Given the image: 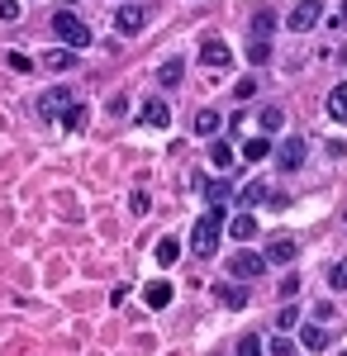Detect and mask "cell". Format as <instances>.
I'll list each match as a JSON object with an SVG mask.
<instances>
[{
    "label": "cell",
    "mask_w": 347,
    "mask_h": 356,
    "mask_svg": "<svg viewBox=\"0 0 347 356\" xmlns=\"http://www.w3.org/2000/svg\"><path fill=\"white\" fill-rule=\"evenodd\" d=\"M224 204H210V214H200V223H195V233H190V247H195V257L205 261V257H214L219 252V233H224Z\"/></svg>",
    "instance_id": "obj_1"
},
{
    "label": "cell",
    "mask_w": 347,
    "mask_h": 356,
    "mask_svg": "<svg viewBox=\"0 0 347 356\" xmlns=\"http://www.w3.org/2000/svg\"><path fill=\"white\" fill-rule=\"evenodd\" d=\"M53 33L67 43V48H86V43H91V29L81 24L72 10H57V15H53Z\"/></svg>",
    "instance_id": "obj_2"
},
{
    "label": "cell",
    "mask_w": 347,
    "mask_h": 356,
    "mask_svg": "<svg viewBox=\"0 0 347 356\" xmlns=\"http://www.w3.org/2000/svg\"><path fill=\"white\" fill-rule=\"evenodd\" d=\"M304 157H309L304 138H281V147H276V166H281V171H300Z\"/></svg>",
    "instance_id": "obj_3"
},
{
    "label": "cell",
    "mask_w": 347,
    "mask_h": 356,
    "mask_svg": "<svg viewBox=\"0 0 347 356\" xmlns=\"http://www.w3.org/2000/svg\"><path fill=\"white\" fill-rule=\"evenodd\" d=\"M262 271H267V261H262L257 252H233V257H229V275H233V280H257Z\"/></svg>",
    "instance_id": "obj_4"
},
{
    "label": "cell",
    "mask_w": 347,
    "mask_h": 356,
    "mask_svg": "<svg viewBox=\"0 0 347 356\" xmlns=\"http://www.w3.org/2000/svg\"><path fill=\"white\" fill-rule=\"evenodd\" d=\"M143 24H148V10H143V5H119V10H114V29H119L124 38L143 33Z\"/></svg>",
    "instance_id": "obj_5"
},
{
    "label": "cell",
    "mask_w": 347,
    "mask_h": 356,
    "mask_svg": "<svg viewBox=\"0 0 347 356\" xmlns=\"http://www.w3.org/2000/svg\"><path fill=\"white\" fill-rule=\"evenodd\" d=\"M314 24H323V5L319 0H300V5L291 10V29L295 33H309Z\"/></svg>",
    "instance_id": "obj_6"
},
{
    "label": "cell",
    "mask_w": 347,
    "mask_h": 356,
    "mask_svg": "<svg viewBox=\"0 0 347 356\" xmlns=\"http://www.w3.org/2000/svg\"><path fill=\"white\" fill-rule=\"evenodd\" d=\"M295 257H300L295 238H271V243H267V252H262V261H267V266H291Z\"/></svg>",
    "instance_id": "obj_7"
},
{
    "label": "cell",
    "mask_w": 347,
    "mask_h": 356,
    "mask_svg": "<svg viewBox=\"0 0 347 356\" xmlns=\"http://www.w3.org/2000/svg\"><path fill=\"white\" fill-rule=\"evenodd\" d=\"M67 105H72V90H62V86H53L48 95H38V114H43V119H62Z\"/></svg>",
    "instance_id": "obj_8"
},
{
    "label": "cell",
    "mask_w": 347,
    "mask_h": 356,
    "mask_svg": "<svg viewBox=\"0 0 347 356\" xmlns=\"http://www.w3.org/2000/svg\"><path fill=\"white\" fill-rule=\"evenodd\" d=\"M200 62H205V67H229L233 53H229L224 38H205V43H200Z\"/></svg>",
    "instance_id": "obj_9"
},
{
    "label": "cell",
    "mask_w": 347,
    "mask_h": 356,
    "mask_svg": "<svg viewBox=\"0 0 347 356\" xmlns=\"http://www.w3.org/2000/svg\"><path fill=\"white\" fill-rule=\"evenodd\" d=\"M138 119H143L148 129H167V124H171V105H167V100H148V105L138 110Z\"/></svg>",
    "instance_id": "obj_10"
},
{
    "label": "cell",
    "mask_w": 347,
    "mask_h": 356,
    "mask_svg": "<svg viewBox=\"0 0 347 356\" xmlns=\"http://www.w3.org/2000/svg\"><path fill=\"white\" fill-rule=\"evenodd\" d=\"M229 233H233V243H252V238H257V219H252L247 209H238V214L229 219Z\"/></svg>",
    "instance_id": "obj_11"
},
{
    "label": "cell",
    "mask_w": 347,
    "mask_h": 356,
    "mask_svg": "<svg viewBox=\"0 0 347 356\" xmlns=\"http://www.w3.org/2000/svg\"><path fill=\"white\" fill-rule=\"evenodd\" d=\"M43 67H48V72H72V67H77V48H53V53H43Z\"/></svg>",
    "instance_id": "obj_12"
},
{
    "label": "cell",
    "mask_w": 347,
    "mask_h": 356,
    "mask_svg": "<svg viewBox=\"0 0 347 356\" xmlns=\"http://www.w3.org/2000/svg\"><path fill=\"white\" fill-rule=\"evenodd\" d=\"M143 304H148V309H167V304H171V285H167V280L143 285Z\"/></svg>",
    "instance_id": "obj_13"
},
{
    "label": "cell",
    "mask_w": 347,
    "mask_h": 356,
    "mask_svg": "<svg viewBox=\"0 0 347 356\" xmlns=\"http://www.w3.org/2000/svg\"><path fill=\"white\" fill-rule=\"evenodd\" d=\"M333 337H338V332H333V328H314V323H309V328L300 332V342H304L309 352H323V347H328Z\"/></svg>",
    "instance_id": "obj_14"
},
{
    "label": "cell",
    "mask_w": 347,
    "mask_h": 356,
    "mask_svg": "<svg viewBox=\"0 0 347 356\" xmlns=\"http://www.w3.org/2000/svg\"><path fill=\"white\" fill-rule=\"evenodd\" d=\"M153 257H157V266H176V257H181V243H176V238H162V243L153 247Z\"/></svg>",
    "instance_id": "obj_15"
},
{
    "label": "cell",
    "mask_w": 347,
    "mask_h": 356,
    "mask_svg": "<svg viewBox=\"0 0 347 356\" xmlns=\"http://www.w3.org/2000/svg\"><path fill=\"white\" fill-rule=\"evenodd\" d=\"M328 114H333L338 124H347V86H333V90H328Z\"/></svg>",
    "instance_id": "obj_16"
},
{
    "label": "cell",
    "mask_w": 347,
    "mask_h": 356,
    "mask_svg": "<svg viewBox=\"0 0 347 356\" xmlns=\"http://www.w3.org/2000/svg\"><path fill=\"white\" fill-rule=\"evenodd\" d=\"M242 157H247V162H262V157H271V138H247V143H242Z\"/></svg>",
    "instance_id": "obj_17"
},
{
    "label": "cell",
    "mask_w": 347,
    "mask_h": 356,
    "mask_svg": "<svg viewBox=\"0 0 347 356\" xmlns=\"http://www.w3.org/2000/svg\"><path fill=\"white\" fill-rule=\"evenodd\" d=\"M181 76H186V67H181L176 57H171V62H162V67H157V81H162V86H181Z\"/></svg>",
    "instance_id": "obj_18"
},
{
    "label": "cell",
    "mask_w": 347,
    "mask_h": 356,
    "mask_svg": "<svg viewBox=\"0 0 347 356\" xmlns=\"http://www.w3.org/2000/svg\"><path fill=\"white\" fill-rule=\"evenodd\" d=\"M257 200H267V186H262V181H247V186H242V195H238V209H252Z\"/></svg>",
    "instance_id": "obj_19"
},
{
    "label": "cell",
    "mask_w": 347,
    "mask_h": 356,
    "mask_svg": "<svg viewBox=\"0 0 347 356\" xmlns=\"http://www.w3.org/2000/svg\"><path fill=\"white\" fill-rule=\"evenodd\" d=\"M86 119H91V114H86V105H77V100L67 105V114H62V124H67L72 134H81V129H86Z\"/></svg>",
    "instance_id": "obj_20"
},
{
    "label": "cell",
    "mask_w": 347,
    "mask_h": 356,
    "mask_svg": "<svg viewBox=\"0 0 347 356\" xmlns=\"http://www.w3.org/2000/svg\"><path fill=\"white\" fill-rule=\"evenodd\" d=\"M262 129H267V134H281V129H286V110H281V105H267V110H262Z\"/></svg>",
    "instance_id": "obj_21"
},
{
    "label": "cell",
    "mask_w": 347,
    "mask_h": 356,
    "mask_svg": "<svg viewBox=\"0 0 347 356\" xmlns=\"http://www.w3.org/2000/svg\"><path fill=\"white\" fill-rule=\"evenodd\" d=\"M195 134H200V138H214V134H219V114H214V110H200V114H195Z\"/></svg>",
    "instance_id": "obj_22"
},
{
    "label": "cell",
    "mask_w": 347,
    "mask_h": 356,
    "mask_svg": "<svg viewBox=\"0 0 347 356\" xmlns=\"http://www.w3.org/2000/svg\"><path fill=\"white\" fill-rule=\"evenodd\" d=\"M210 166L229 171V166H233V147H229V143H214V147H210Z\"/></svg>",
    "instance_id": "obj_23"
},
{
    "label": "cell",
    "mask_w": 347,
    "mask_h": 356,
    "mask_svg": "<svg viewBox=\"0 0 347 356\" xmlns=\"http://www.w3.org/2000/svg\"><path fill=\"white\" fill-rule=\"evenodd\" d=\"M214 290H219V300L229 304V309H242L247 304V290H233V285H214Z\"/></svg>",
    "instance_id": "obj_24"
},
{
    "label": "cell",
    "mask_w": 347,
    "mask_h": 356,
    "mask_svg": "<svg viewBox=\"0 0 347 356\" xmlns=\"http://www.w3.org/2000/svg\"><path fill=\"white\" fill-rule=\"evenodd\" d=\"M229 195H233V186H229V181H210V186H205V200H210V204H224Z\"/></svg>",
    "instance_id": "obj_25"
},
{
    "label": "cell",
    "mask_w": 347,
    "mask_h": 356,
    "mask_svg": "<svg viewBox=\"0 0 347 356\" xmlns=\"http://www.w3.org/2000/svg\"><path fill=\"white\" fill-rule=\"evenodd\" d=\"M247 57L262 67V62H271V48H267V38H252V48H247Z\"/></svg>",
    "instance_id": "obj_26"
},
{
    "label": "cell",
    "mask_w": 347,
    "mask_h": 356,
    "mask_svg": "<svg viewBox=\"0 0 347 356\" xmlns=\"http://www.w3.org/2000/svg\"><path fill=\"white\" fill-rule=\"evenodd\" d=\"M271 29H276V19H271L267 10H262V15H257V19H252V38H267Z\"/></svg>",
    "instance_id": "obj_27"
},
{
    "label": "cell",
    "mask_w": 347,
    "mask_h": 356,
    "mask_svg": "<svg viewBox=\"0 0 347 356\" xmlns=\"http://www.w3.org/2000/svg\"><path fill=\"white\" fill-rule=\"evenodd\" d=\"M252 95H257V81H252V76H242V81L233 86V100H252Z\"/></svg>",
    "instance_id": "obj_28"
},
{
    "label": "cell",
    "mask_w": 347,
    "mask_h": 356,
    "mask_svg": "<svg viewBox=\"0 0 347 356\" xmlns=\"http://www.w3.org/2000/svg\"><path fill=\"white\" fill-rule=\"evenodd\" d=\"M328 285H333V290H347V261H338V266L328 271Z\"/></svg>",
    "instance_id": "obj_29"
},
{
    "label": "cell",
    "mask_w": 347,
    "mask_h": 356,
    "mask_svg": "<svg viewBox=\"0 0 347 356\" xmlns=\"http://www.w3.org/2000/svg\"><path fill=\"white\" fill-rule=\"evenodd\" d=\"M5 62H10V72H20V76H24V72H33V62H29L24 53H10Z\"/></svg>",
    "instance_id": "obj_30"
},
{
    "label": "cell",
    "mask_w": 347,
    "mask_h": 356,
    "mask_svg": "<svg viewBox=\"0 0 347 356\" xmlns=\"http://www.w3.org/2000/svg\"><path fill=\"white\" fill-rule=\"evenodd\" d=\"M0 19L15 24V19H20V0H0Z\"/></svg>",
    "instance_id": "obj_31"
},
{
    "label": "cell",
    "mask_w": 347,
    "mask_h": 356,
    "mask_svg": "<svg viewBox=\"0 0 347 356\" xmlns=\"http://www.w3.org/2000/svg\"><path fill=\"white\" fill-rule=\"evenodd\" d=\"M238 356H262V342H257V337L247 332V337H242V342H238Z\"/></svg>",
    "instance_id": "obj_32"
},
{
    "label": "cell",
    "mask_w": 347,
    "mask_h": 356,
    "mask_svg": "<svg viewBox=\"0 0 347 356\" xmlns=\"http://www.w3.org/2000/svg\"><path fill=\"white\" fill-rule=\"evenodd\" d=\"M295 295H300V275H286L281 280V300H295Z\"/></svg>",
    "instance_id": "obj_33"
},
{
    "label": "cell",
    "mask_w": 347,
    "mask_h": 356,
    "mask_svg": "<svg viewBox=\"0 0 347 356\" xmlns=\"http://www.w3.org/2000/svg\"><path fill=\"white\" fill-rule=\"evenodd\" d=\"M295 323H300V309H281V318H276V328H295Z\"/></svg>",
    "instance_id": "obj_34"
},
{
    "label": "cell",
    "mask_w": 347,
    "mask_h": 356,
    "mask_svg": "<svg viewBox=\"0 0 347 356\" xmlns=\"http://www.w3.org/2000/svg\"><path fill=\"white\" fill-rule=\"evenodd\" d=\"M295 347H291V337H271V356H291Z\"/></svg>",
    "instance_id": "obj_35"
},
{
    "label": "cell",
    "mask_w": 347,
    "mask_h": 356,
    "mask_svg": "<svg viewBox=\"0 0 347 356\" xmlns=\"http://www.w3.org/2000/svg\"><path fill=\"white\" fill-rule=\"evenodd\" d=\"M129 209H134V214H148V195L134 191V195H129Z\"/></svg>",
    "instance_id": "obj_36"
},
{
    "label": "cell",
    "mask_w": 347,
    "mask_h": 356,
    "mask_svg": "<svg viewBox=\"0 0 347 356\" xmlns=\"http://www.w3.org/2000/svg\"><path fill=\"white\" fill-rule=\"evenodd\" d=\"M67 5H77V0H67Z\"/></svg>",
    "instance_id": "obj_37"
}]
</instances>
